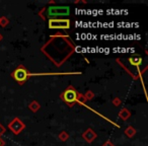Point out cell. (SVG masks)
<instances>
[{"label":"cell","instance_id":"cell-1","mask_svg":"<svg viewBox=\"0 0 148 146\" xmlns=\"http://www.w3.org/2000/svg\"><path fill=\"white\" fill-rule=\"evenodd\" d=\"M70 14L69 6H50L47 8L46 15L50 19H55L56 17L67 16Z\"/></svg>","mask_w":148,"mask_h":146},{"label":"cell","instance_id":"cell-2","mask_svg":"<svg viewBox=\"0 0 148 146\" xmlns=\"http://www.w3.org/2000/svg\"><path fill=\"white\" fill-rule=\"evenodd\" d=\"M50 29H69L70 21L69 19H50L49 21Z\"/></svg>","mask_w":148,"mask_h":146},{"label":"cell","instance_id":"cell-3","mask_svg":"<svg viewBox=\"0 0 148 146\" xmlns=\"http://www.w3.org/2000/svg\"><path fill=\"white\" fill-rule=\"evenodd\" d=\"M62 99H64L65 103H67L68 105L72 106L77 99V93L73 88H68L67 90L64 91V93L62 95Z\"/></svg>","mask_w":148,"mask_h":146},{"label":"cell","instance_id":"cell-4","mask_svg":"<svg viewBox=\"0 0 148 146\" xmlns=\"http://www.w3.org/2000/svg\"><path fill=\"white\" fill-rule=\"evenodd\" d=\"M29 72H27V70H25V68H23V67L16 69L12 73L13 78H14L16 81H18V82H23L25 80H27V76H29Z\"/></svg>","mask_w":148,"mask_h":146},{"label":"cell","instance_id":"cell-5","mask_svg":"<svg viewBox=\"0 0 148 146\" xmlns=\"http://www.w3.org/2000/svg\"><path fill=\"white\" fill-rule=\"evenodd\" d=\"M129 61H130V63L131 64H133V65H135V66H137V65H139L140 63H141V58H138V57H133V58H130L129 59Z\"/></svg>","mask_w":148,"mask_h":146},{"label":"cell","instance_id":"cell-6","mask_svg":"<svg viewBox=\"0 0 148 146\" xmlns=\"http://www.w3.org/2000/svg\"><path fill=\"white\" fill-rule=\"evenodd\" d=\"M3 145V142L1 141V139H0V146H2Z\"/></svg>","mask_w":148,"mask_h":146},{"label":"cell","instance_id":"cell-7","mask_svg":"<svg viewBox=\"0 0 148 146\" xmlns=\"http://www.w3.org/2000/svg\"><path fill=\"white\" fill-rule=\"evenodd\" d=\"M105 146H112L111 144H107V145H105Z\"/></svg>","mask_w":148,"mask_h":146}]
</instances>
